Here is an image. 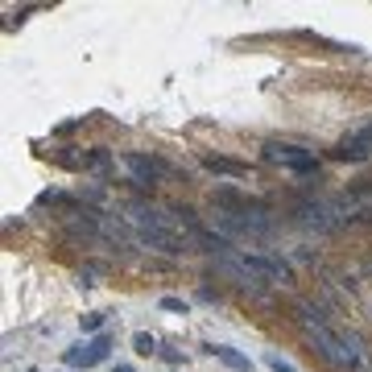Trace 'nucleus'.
<instances>
[{
    "label": "nucleus",
    "instance_id": "nucleus-1",
    "mask_svg": "<svg viewBox=\"0 0 372 372\" xmlns=\"http://www.w3.org/2000/svg\"><path fill=\"white\" fill-rule=\"evenodd\" d=\"M294 310V319L302 323V331L310 335V352H319L331 369L339 372H364V348H360V339L356 335H339V331H331V323H327V315L315 306V302H294L289 306Z\"/></svg>",
    "mask_w": 372,
    "mask_h": 372
},
{
    "label": "nucleus",
    "instance_id": "nucleus-12",
    "mask_svg": "<svg viewBox=\"0 0 372 372\" xmlns=\"http://www.w3.org/2000/svg\"><path fill=\"white\" fill-rule=\"evenodd\" d=\"M157 306H162V310H174V315H186V310H190V306H186L183 298H174V294H166V298H162Z\"/></svg>",
    "mask_w": 372,
    "mask_h": 372
},
{
    "label": "nucleus",
    "instance_id": "nucleus-16",
    "mask_svg": "<svg viewBox=\"0 0 372 372\" xmlns=\"http://www.w3.org/2000/svg\"><path fill=\"white\" fill-rule=\"evenodd\" d=\"M112 372H133V364H116Z\"/></svg>",
    "mask_w": 372,
    "mask_h": 372
},
{
    "label": "nucleus",
    "instance_id": "nucleus-6",
    "mask_svg": "<svg viewBox=\"0 0 372 372\" xmlns=\"http://www.w3.org/2000/svg\"><path fill=\"white\" fill-rule=\"evenodd\" d=\"M331 157H335V162H369L372 157V124L356 129L352 137H343L331 149Z\"/></svg>",
    "mask_w": 372,
    "mask_h": 372
},
{
    "label": "nucleus",
    "instance_id": "nucleus-5",
    "mask_svg": "<svg viewBox=\"0 0 372 372\" xmlns=\"http://www.w3.org/2000/svg\"><path fill=\"white\" fill-rule=\"evenodd\" d=\"M120 166L133 174L137 186H157L162 174H166V162H157V157H149V153H137V149H124V153H120Z\"/></svg>",
    "mask_w": 372,
    "mask_h": 372
},
{
    "label": "nucleus",
    "instance_id": "nucleus-9",
    "mask_svg": "<svg viewBox=\"0 0 372 372\" xmlns=\"http://www.w3.org/2000/svg\"><path fill=\"white\" fill-rule=\"evenodd\" d=\"M103 323H108V315H103V310H87V315H79V331H83V335H103Z\"/></svg>",
    "mask_w": 372,
    "mask_h": 372
},
{
    "label": "nucleus",
    "instance_id": "nucleus-14",
    "mask_svg": "<svg viewBox=\"0 0 372 372\" xmlns=\"http://www.w3.org/2000/svg\"><path fill=\"white\" fill-rule=\"evenodd\" d=\"M157 356H162L166 364H174V369H178V364H186V356H183V352H178V348H162Z\"/></svg>",
    "mask_w": 372,
    "mask_h": 372
},
{
    "label": "nucleus",
    "instance_id": "nucleus-2",
    "mask_svg": "<svg viewBox=\"0 0 372 372\" xmlns=\"http://www.w3.org/2000/svg\"><path fill=\"white\" fill-rule=\"evenodd\" d=\"M261 162L265 166H281V170H289L298 178H319V170H323L315 149H302V145H289V141H265L261 145Z\"/></svg>",
    "mask_w": 372,
    "mask_h": 372
},
{
    "label": "nucleus",
    "instance_id": "nucleus-13",
    "mask_svg": "<svg viewBox=\"0 0 372 372\" xmlns=\"http://www.w3.org/2000/svg\"><path fill=\"white\" fill-rule=\"evenodd\" d=\"M265 364H269V372H298L289 360H281L278 352H269V356H265Z\"/></svg>",
    "mask_w": 372,
    "mask_h": 372
},
{
    "label": "nucleus",
    "instance_id": "nucleus-10",
    "mask_svg": "<svg viewBox=\"0 0 372 372\" xmlns=\"http://www.w3.org/2000/svg\"><path fill=\"white\" fill-rule=\"evenodd\" d=\"M133 352H137V356H153V352H162V348H157V335L137 331V335H133Z\"/></svg>",
    "mask_w": 372,
    "mask_h": 372
},
{
    "label": "nucleus",
    "instance_id": "nucleus-15",
    "mask_svg": "<svg viewBox=\"0 0 372 372\" xmlns=\"http://www.w3.org/2000/svg\"><path fill=\"white\" fill-rule=\"evenodd\" d=\"M199 302H220V289H211V285H199Z\"/></svg>",
    "mask_w": 372,
    "mask_h": 372
},
{
    "label": "nucleus",
    "instance_id": "nucleus-11",
    "mask_svg": "<svg viewBox=\"0 0 372 372\" xmlns=\"http://www.w3.org/2000/svg\"><path fill=\"white\" fill-rule=\"evenodd\" d=\"M87 170L108 174V170H112V153H108V149H87Z\"/></svg>",
    "mask_w": 372,
    "mask_h": 372
},
{
    "label": "nucleus",
    "instance_id": "nucleus-3",
    "mask_svg": "<svg viewBox=\"0 0 372 372\" xmlns=\"http://www.w3.org/2000/svg\"><path fill=\"white\" fill-rule=\"evenodd\" d=\"M236 265H240L248 278L265 281V285H273V281H294V269H289L281 257H265V252H248V248H240V252H236Z\"/></svg>",
    "mask_w": 372,
    "mask_h": 372
},
{
    "label": "nucleus",
    "instance_id": "nucleus-17",
    "mask_svg": "<svg viewBox=\"0 0 372 372\" xmlns=\"http://www.w3.org/2000/svg\"><path fill=\"white\" fill-rule=\"evenodd\" d=\"M29 372H38V369H29Z\"/></svg>",
    "mask_w": 372,
    "mask_h": 372
},
{
    "label": "nucleus",
    "instance_id": "nucleus-4",
    "mask_svg": "<svg viewBox=\"0 0 372 372\" xmlns=\"http://www.w3.org/2000/svg\"><path fill=\"white\" fill-rule=\"evenodd\" d=\"M112 356V335L103 331V335H95L92 343H75V348H66V369H95V364H103Z\"/></svg>",
    "mask_w": 372,
    "mask_h": 372
},
{
    "label": "nucleus",
    "instance_id": "nucleus-7",
    "mask_svg": "<svg viewBox=\"0 0 372 372\" xmlns=\"http://www.w3.org/2000/svg\"><path fill=\"white\" fill-rule=\"evenodd\" d=\"M203 352H207V356H215L220 364H228L232 372H252V360H248L244 352L228 348V343H203Z\"/></svg>",
    "mask_w": 372,
    "mask_h": 372
},
{
    "label": "nucleus",
    "instance_id": "nucleus-8",
    "mask_svg": "<svg viewBox=\"0 0 372 372\" xmlns=\"http://www.w3.org/2000/svg\"><path fill=\"white\" fill-rule=\"evenodd\" d=\"M203 166H207L211 174H224V178H248V174H252V170H248V162H236V157H220V153L203 157Z\"/></svg>",
    "mask_w": 372,
    "mask_h": 372
}]
</instances>
